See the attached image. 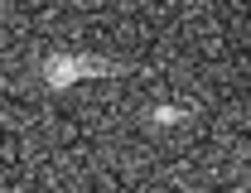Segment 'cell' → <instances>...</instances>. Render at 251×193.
Listing matches in <instances>:
<instances>
[{
    "instance_id": "cell-1",
    "label": "cell",
    "mask_w": 251,
    "mask_h": 193,
    "mask_svg": "<svg viewBox=\"0 0 251 193\" xmlns=\"http://www.w3.org/2000/svg\"><path fill=\"white\" fill-rule=\"evenodd\" d=\"M111 63H101L92 53H53V58H44V82L53 87V92H68V87H77V82H92V77H106Z\"/></svg>"
},
{
    "instance_id": "cell-2",
    "label": "cell",
    "mask_w": 251,
    "mask_h": 193,
    "mask_svg": "<svg viewBox=\"0 0 251 193\" xmlns=\"http://www.w3.org/2000/svg\"><path fill=\"white\" fill-rule=\"evenodd\" d=\"M179 121H188L184 106H155L150 111V126H179Z\"/></svg>"
}]
</instances>
